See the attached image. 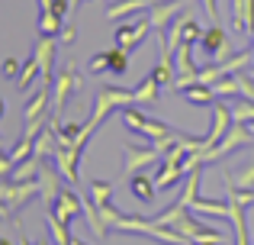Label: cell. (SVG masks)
<instances>
[{"label": "cell", "instance_id": "cell-1", "mask_svg": "<svg viewBox=\"0 0 254 245\" xmlns=\"http://www.w3.org/2000/svg\"><path fill=\"white\" fill-rule=\"evenodd\" d=\"M135 103V90H123V87H103L97 94V100H93V110H90V120H87V126H90L93 132H97V126L103 123V116L110 113V110H123V107H132Z\"/></svg>", "mask_w": 254, "mask_h": 245}, {"label": "cell", "instance_id": "cell-2", "mask_svg": "<svg viewBox=\"0 0 254 245\" xmlns=\"http://www.w3.org/2000/svg\"><path fill=\"white\" fill-rule=\"evenodd\" d=\"M248 145H254V136L248 132V126H245V123H232L229 129H225V136L219 139L212 149L199 152V155H203V164H209V162H219L222 155H229V152L248 149Z\"/></svg>", "mask_w": 254, "mask_h": 245}, {"label": "cell", "instance_id": "cell-3", "mask_svg": "<svg viewBox=\"0 0 254 245\" xmlns=\"http://www.w3.org/2000/svg\"><path fill=\"white\" fill-rule=\"evenodd\" d=\"M119 116H123L126 129H129V132H138V136H145L148 142H155V139H164V136H174V132H177V129H171L168 123L151 120V116L138 113L135 103H132V107H123V110H119Z\"/></svg>", "mask_w": 254, "mask_h": 245}, {"label": "cell", "instance_id": "cell-4", "mask_svg": "<svg viewBox=\"0 0 254 245\" xmlns=\"http://www.w3.org/2000/svg\"><path fill=\"white\" fill-rule=\"evenodd\" d=\"M52 103L49 110H55V116L64 113V103H68V97L74 94V90H81V75H77V65L74 62H64L62 71H55V81H52Z\"/></svg>", "mask_w": 254, "mask_h": 245}, {"label": "cell", "instance_id": "cell-5", "mask_svg": "<svg viewBox=\"0 0 254 245\" xmlns=\"http://www.w3.org/2000/svg\"><path fill=\"white\" fill-rule=\"evenodd\" d=\"M199 52H203L206 62H222V58L232 55V45H229V36H225L222 26L212 23L209 29H203V36H199Z\"/></svg>", "mask_w": 254, "mask_h": 245}, {"label": "cell", "instance_id": "cell-6", "mask_svg": "<svg viewBox=\"0 0 254 245\" xmlns=\"http://www.w3.org/2000/svg\"><path fill=\"white\" fill-rule=\"evenodd\" d=\"M32 197H39V181H13V177H0V200L10 210L29 203Z\"/></svg>", "mask_w": 254, "mask_h": 245}, {"label": "cell", "instance_id": "cell-7", "mask_svg": "<svg viewBox=\"0 0 254 245\" xmlns=\"http://www.w3.org/2000/svg\"><path fill=\"white\" fill-rule=\"evenodd\" d=\"M148 32H151V19H148V10H142L135 16V23H126V26L116 29V45L126 49V52H132L148 39Z\"/></svg>", "mask_w": 254, "mask_h": 245}, {"label": "cell", "instance_id": "cell-8", "mask_svg": "<svg viewBox=\"0 0 254 245\" xmlns=\"http://www.w3.org/2000/svg\"><path fill=\"white\" fill-rule=\"evenodd\" d=\"M87 71H90V75H103V71H110V75H126V71H129V52L113 45V49L93 55L90 65H87Z\"/></svg>", "mask_w": 254, "mask_h": 245}, {"label": "cell", "instance_id": "cell-9", "mask_svg": "<svg viewBox=\"0 0 254 245\" xmlns=\"http://www.w3.org/2000/svg\"><path fill=\"white\" fill-rule=\"evenodd\" d=\"M36 181H39V200H42L45 207H49V203H55L58 194H62V187H58V184H62L64 177L58 174V168H55V162H52V158H45V162L39 164Z\"/></svg>", "mask_w": 254, "mask_h": 245}, {"label": "cell", "instance_id": "cell-10", "mask_svg": "<svg viewBox=\"0 0 254 245\" xmlns=\"http://www.w3.org/2000/svg\"><path fill=\"white\" fill-rule=\"evenodd\" d=\"M180 10H187V0H155V3L148 6L151 32H164L174 19L180 16Z\"/></svg>", "mask_w": 254, "mask_h": 245}, {"label": "cell", "instance_id": "cell-11", "mask_svg": "<svg viewBox=\"0 0 254 245\" xmlns=\"http://www.w3.org/2000/svg\"><path fill=\"white\" fill-rule=\"evenodd\" d=\"M126 171L129 174H138V171L151 168L155 162H161V152L151 145V149H138V145H126Z\"/></svg>", "mask_w": 254, "mask_h": 245}, {"label": "cell", "instance_id": "cell-12", "mask_svg": "<svg viewBox=\"0 0 254 245\" xmlns=\"http://www.w3.org/2000/svg\"><path fill=\"white\" fill-rule=\"evenodd\" d=\"M49 103H52V81L42 78V84H39V87L32 90V97L23 103V120H36V116L49 113Z\"/></svg>", "mask_w": 254, "mask_h": 245}, {"label": "cell", "instance_id": "cell-13", "mask_svg": "<svg viewBox=\"0 0 254 245\" xmlns=\"http://www.w3.org/2000/svg\"><path fill=\"white\" fill-rule=\"evenodd\" d=\"M32 58H36L39 68H42V78L55 81V36H42V39H39Z\"/></svg>", "mask_w": 254, "mask_h": 245}, {"label": "cell", "instance_id": "cell-14", "mask_svg": "<svg viewBox=\"0 0 254 245\" xmlns=\"http://www.w3.org/2000/svg\"><path fill=\"white\" fill-rule=\"evenodd\" d=\"M64 19L55 13V6H52V0H39V36H55L62 32Z\"/></svg>", "mask_w": 254, "mask_h": 245}, {"label": "cell", "instance_id": "cell-15", "mask_svg": "<svg viewBox=\"0 0 254 245\" xmlns=\"http://www.w3.org/2000/svg\"><path fill=\"white\" fill-rule=\"evenodd\" d=\"M190 213L212 216V220H229L232 207H229V200H203V197H193L190 200Z\"/></svg>", "mask_w": 254, "mask_h": 245}, {"label": "cell", "instance_id": "cell-16", "mask_svg": "<svg viewBox=\"0 0 254 245\" xmlns=\"http://www.w3.org/2000/svg\"><path fill=\"white\" fill-rule=\"evenodd\" d=\"M232 26L235 32H254V0H232Z\"/></svg>", "mask_w": 254, "mask_h": 245}, {"label": "cell", "instance_id": "cell-17", "mask_svg": "<svg viewBox=\"0 0 254 245\" xmlns=\"http://www.w3.org/2000/svg\"><path fill=\"white\" fill-rule=\"evenodd\" d=\"M129 194L135 197V200H142V203H148L151 197L158 194V187H155V177L151 174H129Z\"/></svg>", "mask_w": 254, "mask_h": 245}, {"label": "cell", "instance_id": "cell-18", "mask_svg": "<svg viewBox=\"0 0 254 245\" xmlns=\"http://www.w3.org/2000/svg\"><path fill=\"white\" fill-rule=\"evenodd\" d=\"M45 210H58L64 220H74V216L84 210V203H81V197H77L74 190H62V194H58V200H55V203H49Z\"/></svg>", "mask_w": 254, "mask_h": 245}, {"label": "cell", "instance_id": "cell-19", "mask_svg": "<svg viewBox=\"0 0 254 245\" xmlns=\"http://www.w3.org/2000/svg\"><path fill=\"white\" fill-rule=\"evenodd\" d=\"M180 97H184L187 103H193V107H209V103H216V94H212L209 84H187V87H180Z\"/></svg>", "mask_w": 254, "mask_h": 245}, {"label": "cell", "instance_id": "cell-20", "mask_svg": "<svg viewBox=\"0 0 254 245\" xmlns=\"http://www.w3.org/2000/svg\"><path fill=\"white\" fill-rule=\"evenodd\" d=\"M184 177H187V174H184V168H180V164L161 162V171L155 174V187H158V190H171L174 184H180Z\"/></svg>", "mask_w": 254, "mask_h": 245}, {"label": "cell", "instance_id": "cell-21", "mask_svg": "<svg viewBox=\"0 0 254 245\" xmlns=\"http://www.w3.org/2000/svg\"><path fill=\"white\" fill-rule=\"evenodd\" d=\"M151 3H155V0H119V3L106 6V19H123L126 13H142V10H148Z\"/></svg>", "mask_w": 254, "mask_h": 245}, {"label": "cell", "instance_id": "cell-22", "mask_svg": "<svg viewBox=\"0 0 254 245\" xmlns=\"http://www.w3.org/2000/svg\"><path fill=\"white\" fill-rule=\"evenodd\" d=\"M229 207H232L229 220H232V226H235V245H251V239H248V220H245V210H248V207H242V203H229Z\"/></svg>", "mask_w": 254, "mask_h": 245}, {"label": "cell", "instance_id": "cell-23", "mask_svg": "<svg viewBox=\"0 0 254 245\" xmlns=\"http://www.w3.org/2000/svg\"><path fill=\"white\" fill-rule=\"evenodd\" d=\"M225 187H235V190H254V162L245 164L242 171L235 174H225Z\"/></svg>", "mask_w": 254, "mask_h": 245}, {"label": "cell", "instance_id": "cell-24", "mask_svg": "<svg viewBox=\"0 0 254 245\" xmlns=\"http://www.w3.org/2000/svg\"><path fill=\"white\" fill-rule=\"evenodd\" d=\"M158 97H161V84H158L155 78L148 75V78H145V81L135 87V103H155Z\"/></svg>", "mask_w": 254, "mask_h": 245}, {"label": "cell", "instance_id": "cell-25", "mask_svg": "<svg viewBox=\"0 0 254 245\" xmlns=\"http://www.w3.org/2000/svg\"><path fill=\"white\" fill-rule=\"evenodd\" d=\"M229 113H232V123H251L254 120V100H232L229 103Z\"/></svg>", "mask_w": 254, "mask_h": 245}, {"label": "cell", "instance_id": "cell-26", "mask_svg": "<svg viewBox=\"0 0 254 245\" xmlns=\"http://www.w3.org/2000/svg\"><path fill=\"white\" fill-rule=\"evenodd\" d=\"M199 36H203V26H199L193 16H180V42L196 45V42H199Z\"/></svg>", "mask_w": 254, "mask_h": 245}, {"label": "cell", "instance_id": "cell-27", "mask_svg": "<svg viewBox=\"0 0 254 245\" xmlns=\"http://www.w3.org/2000/svg\"><path fill=\"white\" fill-rule=\"evenodd\" d=\"M39 75H42V68H39V62H36V58H29V62H26L23 65V71H19V90H29L32 87V84H36V78Z\"/></svg>", "mask_w": 254, "mask_h": 245}, {"label": "cell", "instance_id": "cell-28", "mask_svg": "<svg viewBox=\"0 0 254 245\" xmlns=\"http://www.w3.org/2000/svg\"><path fill=\"white\" fill-rule=\"evenodd\" d=\"M90 200H93V207L110 203L113 200V184L110 181H90Z\"/></svg>", "mask_w": 254, "mask_h": 245}, {"label": "cell", "instance_id": "cell-29", "mask_svg": "<svg viewBox=\"0 0 254 245\" xmlns=\"http://www.w3.org/2000/svg\"><path fill=\"white\" fill-rule=\"evenodd\" d=\"M235 87H238V94H242L245 100H254V75H248V71H235Z\"/></svg>", "mask_w": 254, "mask_h": 245}, {"label": "cell", "instance_id": "cell-30", "mask_svg": "<svg viewBox=\"0 0 254 245\" xmlns=\"http://www.w3.org/2000/svg\"><path fill=\"white\" fill-rule=\"evenodd\" d=\"M0 71H3V78H19L23 65H19L16 58H3V62H0Z\"/></svg>", "mask_w": 254, "mask_h": 245}, {"label": "cell", "instance_id": "cell-31", "mask_svg": "<svg viewBox=\"0 0 254 245\" xmlns=\"http://www.w3.org/2000/svg\"><path fill=\"white\" fill-rule=\"evenodd\" d=\"M58 39H62V42H74L77 39V29H74V23H68V19H64V26H62V32H58Z\"/></svg>", "mask_w": 254, "mask_h": 245}, {"label": "cell", "instance_id": "cell-32", "mask_svg": "<svg viewBox=\"0 0 254 245\" xmlns=\"http://www.w3.org/2000/svg\"><path fill=\"white\" fill-rule=\"evenodd\" d=\"M203 6H206V13H209V16H216V0H203Z\"/></svg>", "mask_w": 254, "mask_h": 245}, {"label": "cell", "instance_id": "cell-33", "mask_svg": "<svg viewBox=\"0 0 254 245\" xmlns=\"http://www.w3.org/2000/svg\"><path fill=\"white\" fill-rule=\"evenodd\" d=\"M10 213H13V210H10V207H6V203H3V200H0V220H6V216H10Z\"/></svg>", "mask_w": 254, "mask_h": 245}, {"label": "cell", "instance_id": "cell-34", "mask_svg": "<svg viewBox=\"0 0 254 245\" xmlns=\"http://www.w3.org/2000/svg\"><path fill=\"white\" fill-rule=\"evenodd\" d=\"M71 245H90V242H84V239H74V236H71Z\"/></svg>", "mask_w": 254, "mask_h": 245}, {"label": "cell", "instance_id": "cell-35", "mask_svg": "<svg viewBox=\"0 0 254 245\" xmlns=\"http://www.w3.org/2000/svg\"><path fill=\"white\" fill-rule=\"evenodd\" d=\"M3 113H6V103H3V100H0V120H3Z\"/></svg>", "mask_w": 254, "mask_h": 245}, {"label": "cell", "instance_id": "cell-36", "mask_svg": "<svg viewBox=\"0 0 254 245\" xmlns=\"http://www.w3.org/2000/svg\"><path fill=\"white\" fill-rule=\"evenodd\" d=\"M245 126H248V132H251V136H254V120H251V123H245Z\"/></svg>", "mask_w": 254, "mask_h": 245}, {"label": "cell", "instance_id": "cell-37", "mask_svg": "<svg viewBox=\"0 0 254 245\" xmlns=\"http://www.w3.org/2000/svg\"><path fill=\"white\" fill-rule=\"evenodd\" d=\"M0 245H13V242H10V239H3V236H0Z\"/></svg>", "mask_w": 254, "mask_h": 245}, {"label": "cell", "instance_id": "cell-38", "mask_svg": "<svg viewBox=\"0 0 254 245\" xmlns=\"http://www.w3.org/2000/svg\"><path fill=\"white\" fill-rule=\"evenodd\" d=\"M251 68H254V42H251Z\"/></svg>", "mask_w": 254, "mask_h": 245}, {"label": "cell", "instance_id": "cell-39", "mask_svg": "<svg viewBox=\"0 0 254 245\" xmlns=\"http://www.w3.org/2000/svg\"><path fill=\"white\" fill-rule=\"evenodd\" d=\"M36 245H52V242H45V239H42V242H36Z\"/></svg>", "mask_w": 254, "mask_h": 245}, {"label": "cell", "instance_id": "cell-40", "mask_svg": "<svg viewBox=\"0 0 254 245\" xmlns=\"http://www.w3.org/2000/svg\"><path fill=\"white\" fill-rule=\"evenodd\" d=\"M199 245H216V242H199Z\"/></svg>", "mask_w": 254, "mask_h": 245}, {"label": "cell", "instance_id": "cell-41", "mask_svg": "<svg viewBox=\"0 0 254 245\" xmlns=\"http://www.w3.org/2000/svg\"><path fill=\"white\" fill-rule=\"evenodd\" d=\"M0 152H3V139H0Z\"/></svg>", "mask_w": 254, "mask_h": 245}, {"label": "cell", "instance_id": "cell-42", "mask_svg": "<svg viewBox=\"0 0 254 245\" xmlns=\"http://www.w3.org/2000/svg\"><path fill=\"white\" fill-rule=\"evenodd\" d=\"M251 75H254V71H251Z\"/></svg>", "mask_w": 254, "mask_h": 245}, {"label": "cell", "instance_id": "cell-43", "mask_svg": "<svg viewBox=\"0 0 254 245\" xmlns=\"http://www.w3.org/2000/svg\"><path fill=\"white\" fill-rule=\"evenodd\" d=\"M251 245H254V242H251Z\"/></svg>", "mask_w": 254, "mask_h": 245}]
</instances>
